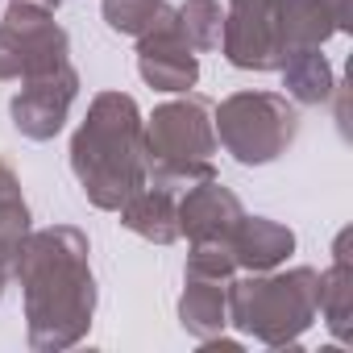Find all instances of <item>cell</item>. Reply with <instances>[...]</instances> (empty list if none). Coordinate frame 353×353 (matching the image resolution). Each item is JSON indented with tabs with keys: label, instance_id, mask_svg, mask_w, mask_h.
<instances>
[{
	"label": "cell",
	"instance_id": "7a4b0ae2",
	"mask_svg": "<svg viewBox=\"0 0 353 353\" xmlns=\"http://www.w3.org/2000/svg\"><path fill=\"white\" fill-rule=\"evenodd\" d=\"M71 174L88 204L117 212L145 179V117L129 92H96L71 137Z\"/></svg>",
	"mask_w": 353,
	"mask_h": 353
},
{
	"label": "cell",
	"instance_id": "9a60e30c",
	"mask_svg": "<svg viewBox=\"0 0 353 353\" xmlns=\"http://www.w3.org/2000/svg\"><path fill=\"white\" fill-rule=\"evenodd\" d=\"M279 75L287 83V100H295V104H328L332 92H336V71L324 59V46H295V50H287Z\"/></svg>",
	"mask_w": 353,
	"mask_h": 353
},
{
	"label": "cell",
	"instance_id": "6da1fadb",
	"mask_svg": "<svg viewBox=\"0 0 353 353\" xmlns=\"http://www.w3.org/2000/svg\"><path fill=\"white\" fill-rule=\"evenodd\" d=\"M26 303V341L38 353H63L92 332L96 274L92 245L75 225L30 229L13 258Z\"/></svg>",
	"mask_w": 353,
	"mask_h": 353
},
{
	"label": "cell",
	"instance_id": "8fae6325",
	"mask_svg": "<svg viewBox=\"0 0 353 353\" xmlns=\"http://www.w3.org/2000/svg\"><path fill=\"white\" fill-rule=\"evenodd\" d=\"M349 229L336 233L332 241V262L320 270V291H316V316L332 332V341L349 345L353 341V254H349Z\"/></svg>",
	"mask_w": 353,
	"mask_h": 353
},
{
	"label": "cell",
	"instance_id": "ba28073f",
	"mask_svg": "<svg viewBox=\"0 0 353 353\" xmlns=\"http://www.w3.org/2000/svg\"><path fill=\"white\" fill-rule=\"evenodd\" d=\"M79 96V71L75 63H59L50 71H38L30 79H21V92L13 96L9 104V117H13V129L30 141H50L63 133L67 117H71V104Z\"/></svg>",
	"mask_w": 353,
	"mask_h": 353
},
{
	"label": "cell",
	"instance_id": "277c9868",
	"mask_svg": "<svg viewBox=\"0 0 353 353\" xmlns=\"http://www.w3.org/2000/svg\"><path fill=\"white\" fill-rule=\"evenodd\" d=\"M320 270H245L229 279V324L241 336H254L270 349H295L299 336L316 324Z\"/></svg>",
	"mask_w": 353,
	"mask_h": 353
},
{
	"label": "cell",
	"instance_id": "5bb4252c",
	"mask_svg": "<svg viewBox=\"0 0 353 353\" xmlns=\"http://www.w3.org/2000/svg\"><path fill=\"white\" fill-rule=\"evenodd\" d=\"M179 324L196 341L221 336L229 328V283L225 279H204V274H183Z\"/></svg>",
	"mask_w": 353,
	"mask_h": 353
},
{
	"label": "cell",
	"instance_id": "d6986e66",
	"mask_svg": "<svg viewBox=\"0 0 353 353\" xmlns=\"http://www.w3.org/2000/svg\"><path fill=\"white\" fill-rule=\"evenodd\" d=\"M26 233H30V216L0 221V299H5V287L13 279V258H17V245L26 241Z\"/></svg>",
	"mask_w": 353,
	"mask_h": 353
},
{
	"label": "cell",
	"instance_id": "5b68a950",
	"mask_svg": "<svg viewBox=\"0 0 353 353\" xmlns=\"http://www.w3.org/2000/svg\"><path fill=\"white\" fill-rule=\"evenodd\" d=\"M212 104L196 92H179L145 117V179L166 192H188L216 174Z\"/></svg>",
	"mask_w": 353,
	"mask_h": 353
},
{
	"label": "cell",
	"instance_id": "52a82bcc",
	"mask_svg": "<svg viewBox=\"0 0 353 353\" xmlns=\"http://www.w3.org/2000/svg\"><path fill=\"white\" fill-rule=\"evenodd\" d=\"M67 59H71V38L54 21V13L5 9V17H0V83L30 79Z\"/></svg>",
	"mask_w": 353,
	"mask_h": 353
},
{
	"label": "cell",
	"instance_id": "9c48e42d",
	"mask_svg": "<svg viewBox=\"0 0 353 353\" xmlns=\"http://www.w3.org/2000/svg\"><path fill=\"white\" fill-rule=\"evenodd\" d=\"M137 75L154 88V92H192L200 83V50H192V42L183 38L174 9L166 5L162 17L137 38Z\"/></svg>",
	"mask_w": 353,
	"mask_h": 353
},
{
	"label": "cell",
	"instance_id": "e0dca14e",
	"mask_svg": "<svg viewBox=\"0 0 353 353\" xmlns=\"http://www.w3.org/2000/svg\"><path fill=\"white\" fill-rule=\"evenodd\" d=\"M166 9V0H100L104 26L121 38H141Z\"/></svg>",
	"mask_w": 353,
	"mask_h": 353
},
{
	"label": "cell",
	"instance_id": "8992f818",
	"mask_svg": "<svg viewBox=\"0 0 353 353\" xmlns=\"http://www.w3.org/2000/svg\"><path fill=\"white\" fill-rule=\"evenodd\" d=\"M212 129L241 166H270L295 145L299 108L279 92H233L212 108Z\"/></svg>",
	"mask_w": 353,
	"mask_h": 353
},
{
	"label": "cell",
	"instance_id": "ffe728a7",
	"mask_svg": "<svg viewBox=\"0 0 353 353\" xmlns=\"http://www.w3.org/2000/svg\"><path fill=\"white\" fill-rule=\"evenodd\" d=\"M9 216H30V204H26L17 170L9 162H0V221H9Z\"/></svg>",
	"mask_w": 353,
	"mask_h": 353
},
{
	"label": "cell",
	"instance_id": "7c38bea8",
	"mask_svg": "<svg viewBox=\"0 0 353 353\" xmlns=\"http://www.w3.org/2000/svg\"><path fill=\"white\" fill-rule=\"evenodd\" d=\"M229 250L237 258V270H274L295 254V233L270 216H241L229 233Z\"/></svg>",
	"mask_w": 353,
	"mask_h": 353
},
{
	"label": "cell",
	"instance_id": "ac0fdd59",
	"mask_svg": "<svg viewBox=\"0 0 353 353\" xmlns=\"http://www.w3.org/2000/svg\"><path fill=\"white\" fill-rule=\"evenodd\" d=\"M183 274H204V279H225L229 283L237 274V258H233L229 241H192Z\"/></svg>",
	"mask_w": 353,
	"mask_h": 353
},
{
	"label": "cell",
	"instance_id": "30bf717a",
	"mask_svg": "<svg viewBox=\"0 0 353 353\" xmlns=\"http://www.w3.org/2000/svg\"><path fill=\"white\" fill-rule=\"evenodd\" d=\"M245 216L237 192H229L216 174L200 179L183 192L179 200V237L188 241H229V233L237 229V221Z\"/></svg>",
	"mask_w": 353,
	"mask_h": 353
},
{
	"label": "cell",
	"instance_id": "4fadbf2b",
	"mask_svg": "<svg viewBox=\"0 0 353 353\" xmlns=\"http://www.w3.org/2000/svg\"><path fill=\"white\" fill-rule=\"evenodd\" d=\"M117 216H121V225L129 233H137L150 245H174L179 241V200H174V192H166V188L145 183L141 192H133L117 208Z\"/></svg>",
	"mask_w": 353,
	"mask_h": 353
},
{
	"label": "cell",
	"instance_id": "3957f363",
	"mask_svg": "<svg viewBox=\"0 0 353 353\" xmlns=\"http://www.w3.org/2000/svg\"><path fill=\"white\" fill-rule=\"evenodd\" d=\"M353 30V0H229L221 54L237 71H279L287 50Z\"/></svg>",
	"mask_w": 353,
	"mask_h": 353
},
{
	"label": "cell",
	"instance_id": "2e32d148",
	"mask_svg": "<svg viewBox=\"0 0 353 353\" xmlns=\"http://www.w3.org/2000/svg\"><path fill=\"white\" fill-rule=\"evenodd\" d=\"M183 38L192 42V50H216L221 46V30H225V9L221 0H183L174 9Z\"/></svg>",
	"mask_w": 353,
	"mask_h": 353
},
{
	"label": "cell",
	"instance_id": "44dd1931",
	"mask_svg": "<svg viewBox=\"0 0 353 353\" xmlns=\"http://www.w3.org/2000/svg\"><path fill=\"white\" fill-rule=\"evenodd\" d=\"M63 0H5V9H21V13H59Z\"/></svg>",
	"mask_w": 353,
	"mask_h": 353
}]
</instances>
